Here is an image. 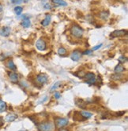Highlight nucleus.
Wrapping results in <instances>:
<instances>
[{
  "label": "nucleus",
  "instance_id": "f257e3e1",
  "mask_svg": "<svg viewBox=\"0 0 128 131\" xmlns=\"http://www.w3.org/2000/svg\"><path fill=\"white\" fill-rule=\"evenodd\" d=\"M70 33L76 38H82L83 37L84 30L82 27L78 25H73L70 28Z\"/></svg>",
  "mask_w": 128,
  "mask_h": 131
},
{
  "label": "nucleus",
  "instance_id": "f03ea898",
  "mask_svg": "<svg viewBox=\"0 0 128 131\" xmlns=\"http://www.w3.org/2000/svg\"><path fill=\"white\" fill-rule=\"evenodd\" d=\"M38 130L40 131H53L55 126L51 122H41L37 126Z\"/></svg>",
  "mask_w": 128,
  "mask_h": 131
},
{
  "label": "nucleus",
  "instance_id": "7ed1b4c3",
  "mask_svg": "<svg viewBox=\"0 0 128 131\" xmlns=\"http://www.w3.org/2000/svg\"><path fill=\"white\" fill-rule=\"evenodd\" d=\"M55 126L58 128H62L67 126L69 123V121L67 118H56L55 120Z\"/></svg>",
  "mask_w": 128,
  "mask_h": 131
},
{
  "label": "nucleus",
  "instance_id": "20e7f679",
  "mask_svg": "<svg viewBox=\"0 0 128 131\" xmlns=\"http://www.w3.org/2000/svg\"><path fill=\"white\" fill-rule=\"evenodd\" d=\"M36 47H37V49L39 50V51H41V52L45 51L47 49L46 42H45L42 38H40V39H38L37 40V42H36Z\"/></svg>",
  "mask_w": 128,
  "mask_h": 131
},
{
  "label": "nucleus",
  "instance_id": "39448f33",
  "mask_svg": "<svg viewBox=\"0 0 128 131\" xmlns=\"http://www.w3.org/2000/svg\"><path fill=\"white\" fill-rule=\"evenodd\" d=\"M36 80L40 84H44V83H46L48 81V76L44 73H40L39 75H37Z\"/></svg>",
  "mask_w": 128,
  "mask_h": 131
},
{
  "label": "nucleus",
  "instance_id": "423d86ee",
  "mask_svg": "<svg viewBox=\"0 0 128 131\" xmlns=\"http://www.w3.org/2000/svg\"><path fill=\"white\" fill-rule=\"evenodd\" d=\"M127 31L126 30H117L113 31L112 33L110 34V37L111 38H115V37H123V36L127 35Z\"/></svg>",
  "mask_w": 128,
  "mask_h": 131
},
{
  "label": "nucleus",
  "instance_id": "0eeeda50",
  "mask_svg": "<svg viewBox=\"0 0 128 131\" xmlns=\"http://www.w3.org/2000/svg\"><path fill=\"white\" fill-rule=\"evenodd\" d=\"M11 33V29L8 27V26H4V27H2L0 29V35L2 37H6L10 34Z\"/></svg>",
  "mask_w": 128,
  "mask_h": 131
},
{
  "label": "nucleus",
  "instance_id": "6e6552de",
  "mask_svg": "<svg viewBox=\"0 0 128 131\" xmlns=\"http://www.w3.org/2000/svg\"><path fill=\"white\" fill-rule=\"evenodd\" d=\"M82 52L80 51H78V50H75V51H73L72 52V54H71V56H70V58L73 61H78L81 57H82Z\"/></svg>",
  "mask_w": 128,
  "mask_h": 131
},
{
  "label": "nucleus",
  "instance_id": "1a4fd4ad",
  "mask_svg": "<svg viewBox=\"0 0 128 131\" xmlns=\"http://www.w3.org/2000/svg\"><path fill=\"white\" fill-rule=\"evenodd\" d=\"M9 80L14 83H17L18 82V79H19L18 75L16 72H9Z\"/></svg>",
  "mask_w": 128,
  "mask_h": 131
},
{
  "label": "nucleus",
  "instance_id": "9d476101",
  "mask_svg": "<svg viewBox=\"0 0 128 131\" xmlns=\"http://www.w3.org/2000/svg\"><path fill=\"white\" fill-rule=\"evenodd\" d=\"M51 2L56 6H66L67 2L64 0H51Z\"/></svg>",
  "mask_w": 128,
  "mask_h": 131
},
{
  "label": "nucleus",
  "instance_id": "9b49d317",
  "mask_svg": "<svg viewBox=\"0 0 128 131\" xmlns=\"http://www.w3.org/2000/svg\"><path fill=\"white\" fill-rule=\"evenodd\" d=\"M51 16L50 14H46L44 19L41 21V25L43 26H47L51 23Z\"/></svg>",
  "mask_w": 128,
  "mask_h": 131
},
{
  "label": "nucleus",
  "instance_id": "f8f14e48",
  "mask_svg": "<svg viewBox=\"0 0 128 131\" xmlns=\"http://www.w3.org/2000/svg\"><path fill=\"white\" fill-rule=\"evenodd\" d=\"M125 71V68L123 66H122L121 64H118V65H116L115 67V68H114V71H115V73H117V74H120L123 72V71Z\"/></svg>",
  "mask_w": 128,
  "mask_h": 131
},
{
  "label": "nucleus",
  "instance_id": "ddd939ff",
  "mask_svg": "<svg viewBox=\"0 0 128 131\" xmlns=\"http://www.w3.org/2000/svg\"><path fill=\"white\" fill-rule=\"evenodd\" d=\"M17 118H18V115H17V114H7V115L6 116V121H9V122H10V121H14Z\"/></svg>",
  "mask_w": 128,
  "mask_h": 131
},
{
  "label": "nucleus",
  "instance_id": "4468645a",
  "mask_svg": "<svg viewBox=\"0 0 128 131\" xmlns=\"http://www.w3.org/2000/svg\"><path fill=\"white\" fill-rule=\"evenodd\" d=\"M6 67L9 69H10V70H13V71H15L17 69V66L15 65V64L14 63V61L12 60H9L7 62Z\"/></svg>",
  "mask_w": 128,
  "mask_h": 131
},
{
  "label": "nucleus",
  "instance_id": "2eb2a0df",
  "mask_svg": "<svg viewBox=\"0 0 128 131\" xmlns=\"http://www.w3.org/2000/svg\"><path fill=\"white\" fill-rule=\"evenodd\" d=\"M7 109V106L6 103L4 101L0 99V113H2V112H5Z\"/></svg>",
  "mask_w": 128,
  "mask_h": 131
},
{
  "label": "nucleus",
  "instance_id": "dca6fc26",
  "mask_svg": "<svg viewBox=\"0 0 128 131\" xmlns=\"http://www.w3.org/2000/svg\"><path fill=\"white\" fill-rule=\"evenodd\" d=\"M21 25L23 26L24 28H28L31 25V21L29 20V18H26V19H23L22 21H21Z\"/></svg>",
  "mask_w": 128,
  "mask_h": 131
},
{
  "label": "nucleus",
  "instance_id": "f3484780",
  "mask_svg": "<svg viewBox=\"0 0 128 131\" xmlns=\"http://www.w3.org/2000/svg\"><path fill=\"white\" fill-rule=\"evenodd\" d=\"M109 17V14L108 11H102L100 13V18L103 20H107Z\"/></svg>",
  "mask_w": 128,
  "mask_h": 131
},
{
  "label": "nucleus",
  "instance_id": "a211bd4d",
  "mask_svg": "<svg viewBox=\"0 0 128 131\" xmlns=\"http://www.w3.org/2000/svg\"><path fill=\"white\" fill-rule=\"evenodd\" d=\"M81 114H82V116L83 117V118H90L92 116V113H89V112L85 111H81Z\"/></svg>",
  "mask_w": 128,
  "mask_h": 131
},
{
  "label": "nucleus",
  "instance_id": "6ab92c4d",
  "mask_svg": "<svg viewBox=\"0 0 128 131\" xmlns=\"http://www.w3.org/2000/svg\"><path fill=\"white\" fill-rule=\"evenodd\" d=\"M61 84H62V83L60 82V81H58V82L55 83L54 84H53V86H52V87H51V90H50V91H51V92L54 91L55 90H56L57 88L60 87V86H61Z\"/></svg>",
  "mask_w": 128,
  "mask_h": 131
},
{
  "label": "nucleus",
  "instance_id": "aec40b11",
  "mask_svg": "<svg viewBox=\"0 0 128 131\" xmlns=\"http://www.w3.org/2000/svg\"><path fill=\"white\" fill-rule=\"evenodd\" d=\"M22 10H23V8L21 6H16L15 8H14V12H15V14L18 16L21 15V14L22 13Z\"/></svg>",
  "mask_w": 128,
  "mask_h": 131
},
{
  "label": "nucleus",
  "instance_id": "412c9836",
  "mask_svg": "<svg viewBox=\"0 0 128 131\" xmlns=\"http://www.w3.org/2000/svg\"><path fill=\"white\" fill-rule=\"evenodd\" d=\"M58 53H59V55H60V56H64V55H66V50L65 48L60 47L58 49Z\"/></svg>",
  "mask_w": 128,
  "mask_h": 131
},
{
  "label": "nucleus",
  "instance_id": "4be33fe9",
  "mask_svg": "<svg viewBox=\"0 0 128 131\" xmlns=\"http://www.w3.org/2000/svg\"><path fill=\"white\" fill-rule=\"evenodd\" d=\"M93 77H95V74L93 72H88V73L85 74V76H84L85 80H89V79L93 78Z\"/></svg>",
  "mask_w": 128,
  "mask_h": 131
},
{
  "label": "nucleus",
  "instance_id": "5701e85b",
  "mask_svg": "<svg viewBox=\"0 0 128 131\" xmlns=\"http://www.w3.org/2000/svg\"><path fill=\"white\" fill-rule=\"evenodd\" d=\"M118 60H119V64H124L127 61V57H125L124 56H121L118 59Z\"/></svg>",
  "mask_w": 128,
  "mask_h": 131
},
{
  "label": "nucleus",
  "instance_id": "b1692460",
  "mask_svg": "<svg viewBox=\"0 0 128 131\" xmlns=\"http://www.w3.org/2000/svg\"><path fill=\"white\" fill-rule=\"evenodd\" d=\"M96 78L93 77V78H91V79H89V80H85V83H88V84H89V85H92V84H94L95 83H96Z\"/></svg>",
  "mask_w": 128,
  "mask_h": 131
},
{
  "label": "nucleus",
  "instance_id": "393cba45",
  "mask_svg": "<svg viewBox=\"0 0 128 131\" xmlns=\"http://www.w3.org/2000/svg\"><path fill=\"white\" fill-rule=\"evenodd\" d=\"M54 97L56 99H59L61 98V94L59 91H56L54 93Z\"/></svg>",
  "mask_w": 128,
  "mask_h": 131
},
{
  "label": "nucleus",
  "instance_id": "a878e982",
  "mask_svg": "<svg viewBox=\"0 0 128 131\" xmlns=\"http://www.w3.org/2000/svg\"><path fill=\"white\" fill-rule=\"evenodd\" d=\"M92 53V51L91 49H88L86 50V51H85V52H82V55H91Z\"/></svg>",
  "mask_w": 128,
  "mask_h": 131
},
{
  "label": "nucleus",
  "instance_id": "bb28decb",
  "mask_svg": "<svg viewBox=\"0 0 128 131\" xmlns=\"http://www.w3.org/2000/svg\"><path fill=\"white\" fill-rule=\"evenodd\" d=\"M111 78H115V79H114V80H119V78H121V76L119 75V74L115 73V75H113L112 76H111Z\"/></svg>",
  "mask_w": 128,
  "mask_h": 131
},
{
  "label": "nucleus",
  "instance_id": "cd10ccee",
  "mask_svg": "<svg viewBox=\"0 0 128 131\" xmlns=\"http://www.w3.org/2000/svg\"><path fill=\"white\" fill-rule=\"evenodd\" d=\"M102 45H103V44H100V45H96L95 47H93L92 48V49H91L92 51H96V50H97V49H99L100 48H101Z\"/></svg>",
  "mask_w": 128,
  "mask_h": 131
},
{
  "label": "nucleus",
  "instance_id": "c85d7f7f",
  "mask_svg": "<svg viewBox=\"0 0 128 131\" xmlns=\"http://www.w3.org/2000/svg\"><path fill=\"white\" fill-rule=\"evenodd\" d=\"M44 9H46V10H51V4H49V3H46L44 5Z\"/></svg>",
  "mask_w": 128,
  "mask_h": 131
},
{
  "label": "nucleus",
  "instance_id": "c756f323",
  "mask_svg": "<svg viewBox=\"0 0 128 131\" xmlns=\"http://www.w3.org/2000/svg\"><path fill=\"white\" fill-rule=\"evenodd\" d=\"M2 125H3V119H2V118L0 117V127H1Z\"/></svg>",
  "mask_w": 128,
  "mask_h": 131
},
{
  "label": "nucleus",
  "instance_id": "7c9ffc66",
  "mask_svg": "<svg viewBox=\"0 0 128 131\" xmlns=\"http://www.w3.org/2000/svg\"><path fill=\"white\" fill-rule=\"evenodd\" d=\"M21 2H25V3H26V2H28L29 0H21Z\"/></svg>",
  "mask_w": 128,
  "mask_h": 131
},
{
  "label": "nucleus",
  "instance_id": "2f4dec72",
  "mask_svg": "<svg viewBox=\"0 0 128 131\" xmlns=\"http://www.w3.org/2000/svg\"><path fill=\"white\" fill-rule=\"evenodd\" d=\"M2 8H3V7H2V5L0 3V12L2 11Z\"/></svg>",
  "mask_w": 128,
  "mask_h": 131
},
{
  "label": "nucleus",
  "instance_id": "473e14b6",
  "mask_svg": "<svg viewBox=\"0 0 128 131\" xmlns=\"http://www.w3.org/2000/svg\"><path fill=\"white\" fill-rule=\"evenodd\" d=\"M10 1L13 2V3H15V2H17V0H10Z\"/></svg>",
  "mask_w": 128,
  "mask_h": 131
},
{
  "label": "nucleus",
  "instance_id": "72a5a7b5",
  "mask_svg": "<svg viewBox=\"0 0 128 131\" xmlns=\"http://www.w3.org/2000/svg\"><path fill=\"white\" fill-rule=\"evenodd\" d=\"M19 131H25V130H19Z\"/></svg>",
  "mask_w": 128,
  "mask_h": 131
}]
</instances>
